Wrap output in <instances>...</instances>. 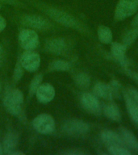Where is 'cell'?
Here are the masks:
<instances>
[{
    "label": "cell",
    "mask_w": 138,
    "mask_h": 155,
    "mask_svg": "<svg viewBox=\"0 0 138 155\" xmlns=\"http://www.w3.org/2000/svg\"><path fill=\"white\" fill-rule=\"evenodd\" d=\"M63 130L66 134L73 137L84 135L90 130L89 124L78 119H71L63 124Z\"/></svg>",
    "instance_id": "obj_5"
},
{
    "label": "cell",
    "mask_w": 138,
    "mask_h": 155,
    "mask_svg": "<svg viewBox=\"0 0 138 155\" xmlns=\"http://www.w3.org/2000/svg\"><path fill=\"white\" fill-rule=\"evenodd\" d=\"M18 143H19V137H18L17 134L13 132L7 133L3 138V142H2L3 152L5 153L10 154V153H12L13 150H16Z\"/></svg>",
    "instance_id": "obj_17"
},
{
    "label": "cell",
    "mask_w": 138,
    "mask_h": 155,
    "mask_svg": "<svg viewBox=\"0 0 138 155\" xmlns=\"http://www.w3.org/2000/svg\"><path fill=\"white\" fill-rule=\"evenodd\" d=\"M32 126L37 133L50 134L55 130V120L53 116L46 113L40 114L32 121Z\"/></svg>",
    "instance_id": "obj_4"
},
{
    "label": "cell",
    "mask_w": 138,
    "mask_h": 155,
    "mask_svg": "<svg viewBox=\"0 0 138 155\" xmlns=\"http://www.w3.org/2000/svg\"><path fill=\"white\" fill-rule=\"evenodd\" d=\"M2 153H3V148H2V145L0 143V155L2 154Z\"/></svg>",
    "instance_id": "obj_34"
},
{
    "label": "cell",
    "mask_w": 138,
    "mask_h": 155,
    "mask_svg": "<svg viewBox=\"0 0 138 155\" xmlns=\"http://www.w3.org/2000/svg\"><path fill=\"white\" fill-rule=\"evenodd\" d=\"M19 41L24 49L33 50L39 45L38 34L32 29H23L19 34Z\"/></svg>",
    "instance_id": "obj_6"
},
{
    "label": "cell",
    "mask_w": 138,
    "mask_h": 155,
    "mask_svg": "<svg viewBox=\"0 0 138 155\" xmlns=\"http://www.w3.org/2000/svg\"><path fill=\"white\" fill-rule=\"evenodd\" d=\"M24 100V94L20 90L12 89L5 95L3 99V105L10 114L18 116L21 112Z\"/></svg>",
    "instance_id": "obj_2"
},
{
    "label": "cell",
    "mask_w": 138,
    "mask_h": 155,
    "mask_svg": "<svg viewBox=\"0 0 138 155\" xmlns=\"http://www.w3.org/2000/svg\"><path fill=\"white\" fill-rule=\"evenodd\" d=\"M56 92L54 87L49 83H43L40 85L36 92L37 100L43 104L49 103L54 99Z\"/></svg>",
    "instance_id": "obj_11"
},
{
    "label": "cell",
    "mask_w": 138,
    "mask_h": 155,
    "mask_svg": "<svg viewBox=\"0 0 138 155\" xmlns=\"http://www.w3.org/2000/svg\"><path fill=\"white\" fill-rule=\"evenodd\" d=\"M108 147V152L112 155H130L131 152L125 146L122 145H111Z\"/></svg>",
    "instance_id": "obj_23"
},
{
    "label": "cell",
    "mask_w": 138,
    "mask_h": 155,
    "mask_svg": "<svg viewBox=\"0 0 138 155\" xmlns=\"http://www.w3.org/2000/svg\"><path fill=\"white\" fill-rule=\"evenodd\" d=\"M85 152H82L81 150H68L64 152V154H69V155H79V154H84Z\"/></svg>",
    "instance_id": "obj_29"
},
{
    "label": "cell",
    "mask_w": 138,
    "mask_h": 155,
    "mask_svg": "<svg viewBox=\"0 0 138 155\" xmlns=\"http://www.w3.org/2000/svg\"><path fill=\"white\" fill-rule=\"evenodd\" d=\"M70 68H71L70 63L65 60L53 61L49 65V69L55 71H68L70 70Z\"/></svg>",
    "instance_id": "obj_22"
},
{
    "label": "cell",
    "mask_w": 138,
    "mask_h": 155,
    "mask_svg": "<svg viewBox=\"0 0 138 155\" xmlns=\"http://www.w3.org/2000/svg\"><path fill=\"white\" fill-rule=\"evenodd\" d=\"M81 104L87 111L94 115L101 113L100 104L98 98L94 94L85 92L81 95Z\"/></svg>",
    "instance_id": "obj_9"
},
{
    "label": "cell",
    "mask_w": 138,
    "mask_h": 155,
    "mask_svg": "<svg viewBox=\"0 0 138 155\" xmlns=\"http://www.w3.org/2000/svg\"><path fill=\"white\" fill-rule=\"evenodd\" d=\"M24 68L22 66L19 61L16 63V65L15 66L14 69V73H13V79L15 82H18L19 80L21 79L23 75H24Z\"/></svg>",
    "instance_id": "obj_25"
},
{
    "label": "cell",
    "mask_w": 138,
    "mask_h": 155,
    "mask_svg": "<svg viewBox=\"0 0 138 155\" xmlns=\"http://www.w3.org/2000/svg\"><path fill=\"white\" fill-rule=\"evenodd\" d=\"M44 48L48 53L60 55L66 51L67 44L63 38H52L46 41Z\"/></svg>",
    "instance_id": "obj_13"
},
{
    "label": "cell",
    "mask_w": 138,
    "mask_h": 155,
    "mask_svg": "<svg viewBox=\"0 0 138 155\" xmlns=\"http://www.w3.org/2000/svg\"><path fill=\"white\" fill-rule=\"evenodd\" d=\"M123 95L128 115L132 119V120L138 125V105L133 101L126 91L123 92Z\"/></svg>",
    "instance_id": "obj_18"
},
{
    "label": "cell",
    "mask_w": 138,
    "mask_h": 155,
    "mask_svg": "<svg viewBox=\"0 0 138 155\" xmlns=\"http://www.w3.org/2000/svg\"><path fill=\"white\" fill-rule=\"evenodd\" d=\"M19 62L24 70L28 72H35L41 65V57L32 50H26L19 58Z\"/></svg>",
    "instance_id": "obj_8"
},
{
    "label": "cell",
    "mask_w": 138,
    "mask_h": 155,
    "mask_svg": "<svg viewBox=\"0 0 138 155\" xmlns=\"http://www.w3.org/2000/svg\"><path fill=\"white\" fill-rule=\"evenodd\" d=\"M138 38V13H136L133 20L129 24V28L125 33L123 34L122 38V43L127 47L133 45Z\"/></svg>",
    "instance_id": "obj_10"
},
{
    "label": "cell",
    "mask_w": 138,
    "mask_h": 155,
    "mask_svg": "<svg viewBox=\"0 0 138 155\" xmlns=\"http://www.w3.org/2000/svg\"><path fill=\"white\" fill-rule=\"evenodd\" d=\"M123 71L125 72V74H127V75H128L131 78H133V80H135L136 82H138V72H136V71H133L128 69V67H124L123 68Z\"/></svg>",
    "instance_id": "obj_28"
},
{
    "label": "cell",
    "mask_w": 138,
    "mask_h": 155,
    "mask_svg": "<svg viewBox=\"0 0 138 155\" xmlns=\"http://www.w3.org/2000/svg\"><path fill=\"white\" fill-rule=\"evenodd\" d=\"M109 85L111 87V90H112V92H113V95L115 94H117L119 91H120V83L117 81V80H111V82H109Z\"/></svg>",
    "instance_id": "obj_27"
},
{
    "label": "cell",
    "mask_w": 138,
    "mask_h": 155,
    "mask_svg": "<svg viewBox=\"0 0 138 155\" xmlns=\"http://www.w3.org/2000/svg\"><path fill=\"white\" fill-rule=\"evenodd\" d=\"M24 25L38 30H48L52 28V24L48 19L39 15H26L21 18Z\"/></svg>",
    "instance_id": "obj_7"
},
{
    "label": "cell",
    "mask_w": 138,
    "mask_h": 155,
    "mask_svg": "<svg viewBox=\"0 0 138 155\" xmlns=\"http://www.w3.org/2000/svg\"><path fill=\"white\" fill-rule=\"evenodd\" d=\"M1 2H7L8 4H12V5H19V2L17 0H0Z\"/></svg>",
    "instance_id": "obj_31"
},
{
    "label": "cell",
    "mask_w": 138,
    "mask_h": 155,
    "mask_svg": "<svg viewBox=\"0 0 138 155\" xmlns=\"http://www.w3.org/2000/svg\"><path fill=\"white\" fill-rule=\"evenodd\" d=\"M129 96L132 98L133 101L135 102L136 104L138 105V91L133 87H129L127 89V91H125Z\"/></svg>",
    "instance_id": "obj_26"
},
{
    "label": "cell",
    "mask_w": 138,
    "mask_h": 155,
    "mask_svg": "<svg viewBox=\"0 0 138 155\" xmlns=\"http://www.w3.org/2000/svg\"><path fill=\"white\" fill-rule=\"evenodd\" d=\"M75 84L81 89H87L90 84V78L87 73H78L74 77Z\"/></svg>",
    "instance_id": "obj_21"
},
{
    "label": "cell",
    "mask_w": 138,
    "mask_h": 155,
    "mask_svg": "<svg viewBox=\"0 0 138 155\" xmlns=\"http://www.w3.org/2000/svg\"><path fill=\"white\" fill-rule=\"evenodd\" d=\"M6 26H7V21H6V19L2 15H0V32H2L4 30Z\"/></svg>",
    "instance_id": "obj_30"
},
{
    "label": "cell",
    "mask_w": 138,
    "mask_h": 155,
    "mask_svg": "<svg viewBox=\"0 0 138 155\" xmlns=\"http://www.w3.org/2000/svg\"><path fill=\"white\" fill-rule=\"evenodd\" d=\"M128 47L123 43L112 42L111 45V55L120 64L122 68L128 67V61L126 58V52Z\"/></svg>",
    "instance_id": "obj_12"
},
{
    "label": "cell",
    "mask_w": 138,
    "mask_h": 155,
    "mask_svg": "<svg viewBox=\"0 0 138 155\" xmlns=\"http://www.w3.org/2000/svg\"><path fill=\"white\" fill-rule=\"evenodd\" d=\"M10 154L11 155H20V154L23 155V154H24V153L22 152V151H19V150H18V151H16V150H13L12 153H10Z\"/></svg>",
    "instance_id": "obj_33"
},
{
    "label": "cell",
    "mask_w": 138,
    "mask_h": 155,
    "mask_svg": "<svg viewBox=\"0 0 138 155\" xmlns=\"http://www.w3.org/2000/svg\"><path fill=\"white\" fill-rule=\"evenodd\" d=\"M3 56H4V50H3V48H2V45L0 44V62H1V61L2 60Z\"/></svg>",
    "instance_id": "obj_32"
},
{
    "label": "cell",
    "mask_w": 138,
    "mask_h": 155,
    "mask_svg": "<svg viewBox=\"0 0 138 155\" xmlns=\"http://www.w3.org/2000/svg\"><path fill=\"white\" fill-rule=\"evenodd\" d=\"M93 93L96 97L111 100L113 98V92L109 83L97 82L93 88Z\"/></svg>",
    "instance_id": "obj_16"
},
{
    "label": "cell",
    "mask_w": 138,
    "mask_h": 155,
    "mask_svg": "<svg viewBox=\"0 0 138 155\" xmlns=\"http://www.w3.org/2000/svg\"><path fill=\"white\" fill-rule=\"evenodd\" d=\"M97 35H98L99 41L101 43L107 45L112 42L113 35H112V31L108 27L105 25H99L97 30Z\"/></svg>",
    "instance_id": "obj_19"
},
{
    "label": "cell",
    "mask_w": 138,
    "mask_h": 155,
    "mask_svg": "<svg viewBox=\"0 0 138 155\" xmlns=\"http://www.w3.org/2000/svg\"><path fill=\"white\" fill-rule=\"evenodd\" d=\"M44 11L49 18L63 26L75 29L79 31H86L85 27L75 17H74L72 15L69 14L68 12H65V11L50 7H44Z\"/></svg>",
    "instance_id": "obj_1"
},
{
    "label": "cell",
    "mask_w": 138,
    "mask_h": 155,
    "mask_svg": "<svg viewBox=\"0 0 138 155\" xmlns=\"http://www.w3.org/2000/svg\"><path fill=\"white\" fill-rule=\"evenodd\" d=\"M119 132L125 146H128L135 151H138V139L136 137L128 128L123 127L119 128Z\"/></svg>",
    "instance_id": "obj_14"
},
{
    "label": "cell",
    "mask_w": 138,
    "mask_h": 155,
    "mask_svg": "<svg viewBox=\"0 0 138 155\" xmlns=\"http://www.w3.org/2000/svg\"><path fill=\"white\" fill-rule=\"evenodd\" d=\"M102 141L107 146L111 145H122L125 146L123 140L121 139L120 134H117L111 130H104L100 135Z\"/></svg>",
    "instance_id": "obj_15"
},
{
    "label": "cell",
    "mask_w": 138,
    "mask_h": 155,
    "mask_svg": "<svg viewBox=\"0 0 138 155\" xmlns=\"http://www.w3.org/2000/svg\"><path fill=\"white\" fill-rule=\"evenodd\" d=\"M42 80H43V75L41 74H36L33 78V79L31 80L30 86H29V93H30L31 95H33L34 94H36L38 87H40V85L42 82Z\"/></svg>",
    "instance_id": "obj_24"
},
{
    "label": "cell",
    "mask_w": 138,
    "mask_h": 155,
    "mask_svg": "<svg viewBox=\"0 0 138 155\" xmlns=\"http://www.w3.org/2000/svg\"><path fill=\"white\" fill-rule=\"evenodd\" d=\"M104 113L107 118L110 119L111 120L120 122L121 120V113L118 107L113 104H108L104 107Z\"/></svg>",
    "instance_id": "obj_20"
},
{
    "label": "cell",
    "mask_w": 138,
    "mask_h": 155,
    "mask_svg": "<svg viewBox=\"0 0 138 155\" xmlns=\"http://www.w3.org/2000/svg\"><path fill=\"white\" fill-rule=\"evenodd\" d=\"M138 11V0H119L115 9L114 18L121 21L133 16Z\"/></svg>",
    "instance_id": "obj_3"
},
{
    "label": "cell",
    "mask_w": 138,
    "mask_h": 155,
    "mask_svg": "<svg viewBox=\"0 0 138 155\" xmlns=\"http://www.w3.org/2000/svg\"><path fill=\"white\" fill-rule=\"evenodd\" d=\"M1 89H2V85H1V82H0V92H1Z\"/></svg>",
    "instance_id": "obj_35"
},
{
    "label": "cell",
    "mask_w": 138,
    "mask_h": 155,
    "mask_svg": "<svg viewBox=\"0 0 138 155\" xmlns=\"http://www.w3.org/2000/svg\"><path fill=\"white\" fill-rule=\"evenodd\" d=\"M0 8H1V7H0Z\"/></svg>",
    "instance_id": "obj_36"
}]
</instances>
